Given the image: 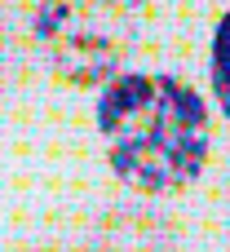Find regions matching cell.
I'll use <instances>...</instances> for the list:
<instances>
[{
  "label": "cell",
  "mask_w": 230,
  "mask_h": 252,
  "mask_svg": "<svg viewBox=\"0 0 230 252\" xmlns=\"http://www.w3.org/2000/svg\"><path fill=\"white\" fill-rule=\"evenodd\" d=\"M111 168L146 190H182L208 159V106L177 75H120L98 102Z\"/></svg>",
  "instance_id": "1"
},
{
  "label": "cell",
  "mask_w": 230,
  "mask_h": 252,
  "mask_svg": "<svg viewBox=\"0 0 230 252\" xmlns=\"http://www.w3.org/2000/svg\"><path fill=\"white\" fill-rule=\"evenodd\" d=\"M35 44L53 80L62 84H102L129 58L133 9L115 0H44L31 18Z\"/></svg>",
  "instance_id": "2"
},
{
  "label": "cell",
  "mask_w": 230,
  "mask_h": 252,
  "mask_svg": "<svg viewBox=\"0 0 230 252\" xmlns=\"http://www.w3.org/2000/svg\"><path fill=\"white\" fill-rule=\"evenodd\" d=\"M93 244H102V248H173L177 244V230H173L168 217L133 204V208L106 213Z\"/></svg>",
  "instance_id": "3"
},
{
  "label": "cell",
  "mask_w": 230,
  "mask_h": 252,
  "mask_svg": "<svg viewBox=\"0 0 230 252\" xmlns=\"http://www.w3.org/2000/svg\"><path fill=\"white\" fill-rule=\"evenodd\" d=\"M213 89L222 111L230 115V13L217 22V35H213Z\"/></svg>",
  "instance_id": "4"
},
{
  "label": "cell",
  "mask_w": 230,
  "mask_h": 252,
  "mask_svg": "<svg viewBox=\"0 0 230 252\" xmlns=\"http://www.w3.org/2000/svg\"><path fill=\"white\" fill-rule=\"evenodd\" d=\"M115 4H129V9H137V4H142V0H115Z\"/></svg>",
  "instance_id": "5"
}]
</instances>
